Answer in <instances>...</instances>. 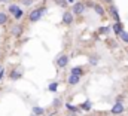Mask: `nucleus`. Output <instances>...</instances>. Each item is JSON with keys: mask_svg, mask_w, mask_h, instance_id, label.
<instances>
[{"mask_svg": "<svg viewBox=\"0 0 128 116\" xmlns=\"http://www.w3.org/2000/svg\"><path fill=\"white\" fill-rule=\"evenodd\" d=\"M45 12H46L45 8H42V9H40V8H39V9H34L32 14L28 15V21H30V22H36V21H39V20L43 16Z\"/></svg>", "mask_w": 128, "mask_h": 116, "instance_id": "f257e3e1", "label": "nucleus"}, {"mask_svg": "<svg viewBox=\"0 0 128 116\" xmlns=\"http://www.w3.org/2000/svg\"><path fill=\"white\" fill-rule=\"evenodd\" d=\"M84 10H85V4H84L82 2H78V3L73 4L72 12H73L74 15H80V14H84Z\"/></svg>", "mask_w": 128, "mask_h": 116, "instance_id": "f03ea898", "label": "nucleus"}, {"mask_svg": "<svg viewBox=\"0 0 128 116\" xmlns=\"http://www.w3.org/2000/svg\"><path fill=\"white\" fill-rule=\"evenodd\" d=\"M112 115H121L122 112H124V104L121 103V101H116L113 106H112Z\"/></svg>", "mask_w": 128, "mask_h": 116, "instance_id": "7ed1b4c3", "label": "nucleus"}, {"mask_svg": "<svg viewBox=\"0 0 128 116\" xmlns=\"http://www.w3.org/2000/svg\"><path fill=\"white\" fill-rule=\"evenodd\" d=\"M67 64H68V57H67V55H60L58 60H57V66H58L60 68H64Z\"/></svg>", "mask_w": 128, "mask_h": 116, "instance_id": "20e7f679", "label": "nucleus"}, {"mask_svg": "<svg viewBox=\"0 0 128 116\" xmlns=\"http://www.w3.org/2000/svg\"><path fill=\"white\" fill-rule=\"evenodd\" d=\"M63 22L66 24V26H70V24L73 22V12H64Z\"/></svg>", "mask_w": 128, "mask_h": 116, "instance_id": "39448f33", "label": "nucleus"}, {"mask_svg": "<svg viewBox=\"0 0 128 116\" xmlns=\"http://www.w3.org/2000/svg\"><path fill=\"white\" fill-rule=\"evenodd\" d=\"M112 30H113L118 36H119L121 33H124V31H125V30H124V24H122V22H115V24L112 26Z\"/></svg>", "mask_w": 128, "mask_h": 116, "instance_id": "423d86ee", "label": "nucleus"}, {"mask_svg": "<svg viewBox=\"0 0 128 116\" xmlns=\"http://www.w3.org/2000/svg\"><path fill=\"white\" fill-rule=\"evenodd\" d=\"M110 15L113 16L115 22H121V20H119V12H118V9H116L113 4H110Z\"/></svg>", "mask_w": 128, "mask_h": 116, "instance_id": "0eeeda50", "label": "nucleus"}, {"mask_svg": "<svg viewBox=\"0 0 128 116\" xmlns=\"http://www.w3.org/2000/svg\"><path fill=\"white\" fill-rule=\"evenodd\" d=\"M79 80H80V78H79V76H76V74H70V76H68V85H72V86L78 85V84H79Z\"/></svg>", "mask_w": 128, "mask_h": 116, "instance_id": "6e6552de", "label": "nucleus"}, {"mask_svg": "<svg viewBox=\"0 0 128 116\" xmlns=\"http://www.w3.org/2000/svg\"><path fill=\"white\" fill-rule=\"evenodd\" d=\"M70 74H76V76H79V78H80V76L84 74V70H82L80 67H73V68L70 70Z\"/></svg>", "mask_w": 128, "mask_h": 116, "instance_id": "1a4fd4ad", "label": "nucleus"}, {"mask_svg": "<svg viewBox=\"0 0 128 116\" xmlns=\"http://www.w3.org/2000/svg\"><path fill=\"white\" fill-rule=\"evenodd\" d=\"M92 8H94V10H96L97 15H100V16L104 15V9H103V6H100V4H94Z\"/></svg>", "mask_w": 128, "mask_h": 116, "instance_id": "9d476101", "label": "nucleus"}, {"mask_svg": "<svg viewBox=\"0 0 128 116\" xmlns=\"http://www.w3.org/2000/svg\"><path fill=\"white\" fill-rule=\"evenodd\" d=\"M22 33V26H15L14 28H12V34L14 36H20Z\"/></svg>", "mask_w": 128, "mask_h": 116, "instance_id": "9b49d317", "label": "nucleus"}, {"mask_svg": "<svg viewBox=\"0 0 128 116\" xmlns=\"http://www.w3.org/2000/svg\"><path fill=\"white\" fill-rule=\"evenodd\" d=\"M10 79H12V80H18V79H21V73L16 72V70H12V73H10Z\"/></svg>", "mask_w": 128, "mask_h": 116, "instance_id": "f8f14e48", "label": "nucleus"}, {"mask_svg": "<svg viewBox=\"0 0 128 116\" xmlns=\"http://www.w3.org/2000/svg\"><path fill=\"white\" fill-rule=\"evenodd\" d=\"M43 112H45V109L43 107H39V106H34L33 107V113L37 116V115H43Z\"/></svg>", "mask_w": 128, "mask_h": 116, "instance_id": "ddd939ff", "label": "nucleus"}, {"mask_svg": "<svg viewBox=\"0 0 128 116\" xmlns=\"http://www.w3.org/2000/svg\"><path fill=\"white\" fill-rule=\"evenodd\" d=\"M8 22V15L4 12H0V26H4Z\"/></svg>", "mask_w": 128, "mask_h": 116, "instance_id": "4468645a", "label": "nucleus"}, {"mask_svg": "<svg viewBox=\"0 0 128 116\" xmlns=\"http://www.w3.org/2000/svg\"><path fill=\"white\" fill-rule=\"evenodd\" d=\"M80 107H82L85 112H90V110H91V103H90V101H85V103L80 104Z\"/></svg>", "mask_w": 128, "mask_h": 116, "instance_id": "2eb2a0df", "label": "nucleus"}, {"mask_svg": "<svg viewBox=\"0 0 128 116\" xmlns=\"http://www.w3.org/2000/svg\"><path fill=\"white\" fill-rule=\"evenodd\" d=\"M48 89H49L51 92H55V91L58 89V84H57V82H52V84H49V86H48Z\"/></svg>", "mask_w": 128, "mask_h": 116, "instance_id": "dca6fc26", "label": "nucleus"}, {"mask_svg": "<svg viewBox=\"0 0 128 116\" xmlns=\"http://www.w3.org/2000/svg\"><path fill=\"white\" fill-rule=\"evenodd\" d=\"M97 62H98V57L97 55H91L90 57V64L91 66H97Z\"/></svg>", "mask_w": 128, "mask_h": 116, "instance_id": "f3484780", "label": "nucleus"}, {"mask_svg": "<svg viewBox=\"0 0 128 116\" xmlns=\"http://www.w3.org/2000/svg\"><path fill=\"white\" fill-rule=\"evenodd\" d=\"M119 37H121V40H122L124 43H128V33H127V31L121 33V34H119Z\"/></svg>", "mask_w": 128, "mask_h": 116, "instance_id": "a211bd4d", "label": "nucleus"}, {"mask_svg": "<svg viewBox=\"0 0 128 116\" xmlns=\"http://www.w3.org/2000/svg\"><path fill=\"white\" fill-rule=\"evenodd\" d=\"M18 9H20V8H18L16 4H10V6H9V12H10L12 15H14V14H15V12L18 10Z\"/></svg>", "mask_w": 128, "mask_h": 116, "instance_id": "6ab92c4d", "label": "nucleus"}, {"mask_svg": "<svg viewBox=\"0 0 128 116\" xmlns=\"http://www.w3.org/2000/svg\"><path fill=\"white\" fill-rule=\"evenodd\" d=\"M21 16H22V10H21V9H18V10L14 14V18H15V20H21Z\"/></svg>", "mask_w": 128, "mask_h": 116, "instance_id": "aec40b11", "label": "nucleus"}, {"mask_svg": "<svg viewBox=\"0 0 128 116\" xmlns=\"http://www.w3.org/2000/svg\"><path fill=\"white\" fill-rule=\"evenodd\" d=\"M109 31H110V27H101V28L98 30V33H100V34H107Z\"/></svg>", "mask_w": 128, "mask_h": 116, "instance_id": "412c9836", "label": "nucleus"}, {"mask_svg": "<svg viewBox=\"0 0 128 116\" xmlns=\"http://www.w3.org/2000/svg\"><path fill=\"white\" fill-rule=\"evenodd\" d=\"M33 2H34V0H21V3H22V4H26V6H32Z\"/></svg>", "mask_w": 128, "mask_h": 116, "instance_id": "4be33fe9", "label": "nucleus"}, {"mask_svg": "<svg viewBox=\"0 0 128 116\" xmlns=\"http://www.w3.org/2000/svg\"><path fill=\"white\" fill-rule=\"evenodd\" d=\"M66 107L70 109L72 112H78V107H74V106H72V104H66Z\"/></svg>", "mask_w": 128, "mask_h": 116, "instance_id": "5701e85b", "label": "nucleus"}, {"mask_svg": "<svg viewBox=\"0 0 128 116\" xmlns=\"http://www.w3.org/2000/svg\"><path fill=\"white\" fill-rule=\"evenodd\" d=\"M3 76H4V70H2V72H0V80L3 79Z\"/></svg>", "mask_w": 128, "mask_h": 116, "instance_id": "b1692460", "label": "nucleus"}, {"mask_svg": "<svg viewBox=\"0 0 128 116\" xmlns=\"http://www.w3.org/2000/svg\"><path fill=\"white\" fill-rule=\"evenodd\" d=\"M3 2H8V0H0V3H3Z\"/></svg>", "mask_w": 128, "mask_h": 116, "instance_id": "393cba45", "label": "nucleus"}, {"mask_svg": "<svg viewBox=\"0 0 128 116\" xmlns=\"http://www.w3.org/2000/svg\"><path fill=\"white\" fill-rule=\"evenodd\" d=\"M2 70H3V67H2V66H0V72H2Z\"/></svg>", "mask_w": 128, "mask_h": 116, "instance_id": "a878e982", "label": "nucleus"}, {"mask_svg": "<svg viewBox=\"0 0 128 116\" xmlns=\"http://www.w3.org/2000/svg\"><path fill=\"white\" fill-rule=\"evenodd\" d=\"M68 2H70V3H73V0H68Z\"/></svg>", "mask_w": 128, "mask_h": 116, "instance_id": "bb28decb", "label": "nucleus"}, {"mask_svg": "<svg viewBox=\"0 0 128 116\" xmlns=\"http://www.w3.org/2000/svg\"><path fill=\"white\" fill-rule=\"evenodd\" d=\"M109 2H112V0H109Z\"/></svg>", "mask_w": 128, "mask_h": 116, "instance_id": "cd10ccee", "label": "nucleus"}, {"mask_svg": "<svg viewBox=\"0 0 128 116\" xmlns=\"http://www.w3.org/2000/svg\"><path fill=\"white\" fill-rule=\"evenodd\" d=\"M33 116H36V115H33Z\"/></svg>", "mask_w": 128, "mask_h": 116, "instance_id": "c85d7f7f", "label": "nucleus"}]
</instances>
